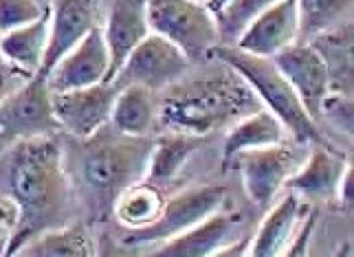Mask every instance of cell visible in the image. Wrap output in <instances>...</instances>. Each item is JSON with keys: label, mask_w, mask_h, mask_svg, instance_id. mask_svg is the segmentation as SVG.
Instances as JSON below:
<instances>
[{"label": "cell", "mask_w": 354, "mask_h": 257, "mask_svg": "<svg viewBox=\"0 0 354 257\" xmlns=\"http://www.w3.org/2000/svg\"><path fill=\"white\" fill-rule=\"evenodd\" d=\"M348 165L346 156L339 154L333 145H317L306 163L286 180L284 189L292 191L297 198L333 200L337 198V187Z\"/></svg>", "instance_id": "cell-16"}, {"label": "cell", "mask_w": 354, "mask_h": 257, "mask_svg": "<svg viewBox=\"0 0 354 257\" xmlns=\"http://www.w3.org/2000/svg\"><path fill=\"white\" fill-rule=\"evenodd\" d=\"M201 145H203V137H194V134L169 132L167 137H161L152 145L145 180L158 187L167 185Z\"/></svg>", "instance_id": "cell-23"}, {"label": "cell", "mask_w": 354, "mask_h": 257, "mask_svg": "<svg viewBox=\"0 0 354 257\" xmlns=\"http://www.w3.org/2000/svg\"><path fill=\"white\" fill-rule=\"evenodd\" d=\"M152 141L148 137H126L115 130V137L100 139V132L86 139V150L80 156V176L97 198L115 202L117 196L141 180L148 171Z\"/></svg>", "instance_id": "cell-4"}, {"label": "cell", "mask_w": 354, "mask_h": 257, "mask_svg": "<svg viewBox=\"0 0 354 257\" xmlns=\"http://www.w3.org/2000/svg\"><path fill=\"white\" fill-rule=\"evenodd\" d=\"M212 55L218 62L238 70L249 82L253 93L260 97V102L266 104V110H271L282 121V126L292 137V141L301 145H330L317 128V121L306 113L295 88L286 82V77L279 73L271 57L251 55L247 51H240L238 46L229 44H216L212 48Z\"/></svg>", "instance_id": "cell-3"}, {"label": "cell", "mask_w": 354, "mask_h": 257, "mask_svg": "<svg viewBox=\"0 0 354 257\" xmlns=\"http://www.w3.org/2000/svg\"><path fill=\"white\" fill-rule=\"evenodd\" d=\"M97 0H55L51 5L48 44L42 57L38 77L46 79L48 73L68 51H73L95 29Z\"/></svg>", "instance_id": "cell-14"}, {"label": "cell", "mask_w": 354, "mask_h": 257, "mask_svg": "<svg viewBox=\"0 0 354 257\" xmlns=\"http://www.w3.org/2000/svg\"><path fill=\"white\" fill-rule=\"evenodd\" d=\"M145 11L150 31L174 42L192 62L212 55L221 44L214 14L196 0H148Z\"/></svg>", "instance_id": "cell-5"}, {"label": "cell", "mask_w": 354, "mask_h": 257, "mask_svg": "<svg viewBox=\"0 0 354 257\" xmlns=\"http://www.w3.org/2000/svg\"><path fill=\"white\" fill-rule=\"evenodd\" d=\"M299 211H301L299 198L292 191H288L282 198V202H277L273 209L268 211L260 229L255 231L249 255H253V257L284 255V251L288 249L292 236H295V229L299 225V218H301Z\"/></svg>", "instance_id": "cell-19"}, {"label": "cell", "mask_w": 354, "mask_h": 257, "mask_svg": "<svg viewBox=\"0 0 354 257\" xmlns=\"http://www.w3.org/2000/svg\"><path fill=\"white\" fill-rule=\"evenodd\" d=\"M308 44L317 48L324 57L330 79V93L350 95L352 88V24L346 22L322 35L313 38Z\"/></svg>", "instance_id": "cell-22"}, {"label": "cell", "mask_w": 354, "mask_h": 257, "mask_svg": "<svg viewBox=\"0 0 354 257\" xmlns=\"http://www.w3.org/2000/svg\"><path fill=\"white\" fill-rule=\"evenodd\" d=\"M0 191L18 211L5 255H18L35 236L62 227L71 202V182L57 134L7 143L0 152Z\"/></svg>", "instance_id": "cell-1"}, {"label": "cell", "mask_w": 354, "mask_h": 257, "mask_svg": "<svg viewBox=\"0 0 354 257\" xmlns=\"http://www.w3.org/2000/svg\"><path fill=\"white\" fill-rule=\"evenodd\" d=\"M192 68V59L163 35L150 33L134 51L126 57L117 75L111 79L117 88L143 86L148 91H163Z\"/></svg>", "instance_id": "cell-7"}, {"label": "cell", "mask_w": 354, "mask_h": 257, "mask_svg": "<svg viewBox=\"0 0 354 257\" xmlns=\"http://www.w3.org/2000/svg\"><path fill=\"white\" fill-rule=\"evenodd\" d=\"M271 59L279 68V73L286 77V82L299 95L306 113L315 121H319L322 104L326 99V95L330 93V79H328V68L324 57L317 53V48L308 42H295L282 48Z\"/></svg>", "instance_id": "cell-11"}, {"label": "cell", "mask_w": 354, "mask_h": 257, "mask_svg": "<svg viewBox=\"0 0 354 257\" xmlns=\"http://www.w3.org/2000/svg\"><path fill=\"white\" fill-rule=\"evenodd\" d=\"M22 257H93L95 242L84 225L57 227L35 236L18 251Z\"/></svg>", "instance_id": "cell-24"}, {"label": "cell", "mask_w": 354, "mask_h": 257, "mask_svg": "<svg viewBox=\"0 0 354 257\" xmlns=\"http://www.w3.org/2000/svg\"><path fill=\"white\" fill-rule=\"evenodd\" d=\"M145 7L148 0H115L104 31L108 53H111V70L106 82L117 75L126 57L152 33Z\"/></svg>", "instance_id": "cell-15"}, {"label": "cell", "mask_w": 354, "mask_h": 257, "mask_svg": "<svg viewBox=\"0 0 354 257\" xmlns=\"http://www.w3.org/2000/svg\"><path fill=\"white\" fill-rule=\"evenodd\" d=\"M275 0H231V3L216 16V29L221 44L234 46L242 31L249 27L253 18H258L266 7Z\"/></svg>", "instance_id": "cell-27"}, {"label": "cell", "mask_w": 354, "mask_h": 257, "mask_svg": "<svg viewBox=\"0 0 354 257\" xmlns=\"http://www.w3.org/2000/svg\"><path fill=\"white\" fill-rule=\"evenodd\" d=\"M16 218H18V211L11 200L7 198H0V238H9L11 231L16 227Z\"/></svg>", "instance_id": "cell-30"}, {"label": "cell", "mask_w": 354, "mask_h": 257, "mask_svg": "<svg viewBox=\"0 0 354 257\" xmlns=\"http://www.w3.org/2000/svg\"><path fill=\"white\" fill-rule=\"evenodd\" d=\"M225 198L227 189L223 185H203L180 191L174 198L165 200L161 216L152 225L132 229L128 236H124V247L141 249L172 240L174 236H180L183 231L196 227L207 216L221 209Z\"/></svg>", "instance_id": "cell-6"}, {"label": "cell", "mask_w": 354, "mask_h": 257, "mask_svg": "<svg viewBox=\"0 0 354 257\" xmlns=\"http://www.w3.org/2000/svg\"><path fill=\"white\" fill-rule=\"evenodd\" d=\"M117 95L119 88L111 82L64 93H51L53 115L59 130L68 132L77 141L91 139L93 134L111 124V113Z\"/></svg>", "instance_id": "cell-10"}, {"label": "cell", "mask_w": 354, "mask_h": 257, "mask_svg": "<svg viewBox=\"0 0 354 257\" xmlns=\"http://www.w3.org/2000/svg\"><path fill=\"white\" fill-rule=\"evenodd\" d=\"M59 126L53 115L51 91L46 79L38 75L0 104V141L11 143L18 139L44 137V134H55Z\"/></svg>", "instance_id": "cell-9"}, {"label": "cell", "mask_w": 354, "mask_h": 257, "mask_svg": "<svg viewBox=\"0 0 354 257\" xmlns=\"http://www.w3.org/2000/svg\"><path fill=\"white\" fill-rule=\"evenodd\" d=\"M196 3H205V0H196Z\"/></svg>", "instance_id": "cell-34"}, {"label": "cell", "mask_w": 354, "mask_h": 257, "mask_svg": "<svg viewBox=\"0 0 354 257\" xmlns=\"http://www.w3.org/2000/svg\"><path fill=\"white\" fill-rule=\"evenodd\" d=\"M108 70H111V53H108L104 31L95 27L48 73L46 86L51 93L86 88V86L106 82Z\"/></svg>", "instance_id": "cell-12"}, {"label": "cell", "mask_w": 354, "mask_h": 257, "mask_svg": "<svg viewBox=\"0 0 354 257\" xmlns=\"http://www.w3.org/2000/svg\"><path fill=\"white\" fill-rule=\"evenodd\" d=\"M288 132L282 126L271 110H255V113L242 117L231 126L229 134L225 137L223 143V169H229L234 156L244 152V150H253V148H266V145H277V143H286Z\"/></svg>", "instance_id": "cell-18"}, {"label": "cell", "mask_w": 354, "mask_h": 257, "mask_svg": "<svg viewBox=\"0 0 354 257\" xmlns=\"http://www.w3.org/2000/svg\"><path fill=\"white\" fill-rule=\"evenodd\" d=\"M238 213H218L214 211L207 216L203 222L183 231L180 236H174L161 244L152 255L158 257H209L218 255L225 244L231 240L234 231L238 229Z\"/></svg>", "instance_id": "cell-17"}, {"label": "cell", "mask_w": 354, "mask_h": 257, "mask_svg": "<svg viewBox=\"0 0 354 257\" xmlns=\"http://www.w3.org/2000/svg\"><path fill=\"white\" fill-rule=\"evenodd\" d=\"M299 5V42L339 27L350 14L354 0H297Z\"/></svg>", "instance_id": "cell-26"}, {"label": "cell", "mask_w": 354, "mask_h": 257, "mask_svg": "<svg viewBox=\"0 0 354 257\" xmlns=\"http://www.w3.org/2000/svg\"><path fill=\"white\" fill-rule=\"evenodd\" d=\"M262 108L238 70L223 64L201 75H183L156 97V124L169 132L207 137Z\"/></svg>", "instance_id": "cell-2"}, {"label": "cell", "mask_w": 354, "mask_h": 257, "mask_svg": "<svg viewBox=\"0 0 354 257\" xmlns=\"http://www.w3.org/2000/svg\"><path fill=\"white\" fill-rule=\"evenodd\" d=\"M48 24H51V5L44 7V14L38 20L0 35V55L18 68L38 75L48 44Z\"/></svg>", "instance_id": "cell-20"}, {"label": "cell", "mask_w": 354, "mask_h": 257, "mask_svg": "<svg viewBox=\"0 0 354 257\" xmlns=\"http://www.w3.org/2000/svg\"><path fill=\"white\" fill-rule=\"evenodd\" d=\"M231 165L240 169L251 202L266 209L275 200V196L284 189L286 180L295 174V169L299 167V156L295 148L277 143L266 145V148L244 150L234 156Z\"/></svg>", "instance_id": "cell-8"}, {"label": "cell", "mask_w": 354, "mask_h": 257, "mask_svg": "<svg viewBox=\"0 0 354 257\" xmlns=\"http://www.w3.org/2000/svg\"><path fill=\"white\" fill-rule=\"evenodd\" d=\"M113 204H115L117 220L128 231H132V229H143L152 225L154 220L161 216L165 196L158 185H152L148 180L145 182L137 180L121 191Z\"/></svg>", "instance_id": "cell-25"}, {"label": "cell", "mask_w": 354, "mask_h": 257, "mask_svg": "<svg viewBox=\"0 0 354 257\" xmlns=\"http://www.w3.org/2000/svg\"><path fill=\"white\" fill-rule=\"evenodd\" d=\"M352 176H354L352 165H348V169L344 171V176H341V182L337 187V200L346 213L352 209Z\"/></svg>", "instance_id": "cell-31"}, {"label": "cell", "mask_w": 354, "mask_h": 257, "mask_svg": "<svg viewBox=\"0 0 354 257\" xmlns=\"http://www.w3.org/2000/svg\"><path fill=\"white\" fill-rule=\"evenodd\" d=\"M31 77H35V75L18 68L16 64H11L9 59L0 55V104H3L7 97L14 95L18 88H22Z\"/></svg>", "instance_id": "cell-29"}, {"label": "cell", "mask_w": 354, "mask_h": 257, "mask_svg": "<svg viewBox=\"0 0 354 257\" xmlns=\"http://www.w3.org/2000/svg\"><path fill=\"white\" fill-rule=\"evenodd\" d=\"M295 42H299L297 0H275L258 18L251 20L234 46L258 57H273Z\"/></svg>", "instance_id": "cell-13"}, {"label": "cell", "mask_w": 354, "mask_h": 257, "mask_svg": "<svg viewBox=\"0 0 354 257\" xmlns=\"http://www.w3.org/2000/svg\"><path fill=\"white\" fill-rule=\"evenodd\" d=\"M313 227H315V213H310L306 222L301 225V234H299L295 240H292V247L286 249L284 255L295 257V255H304V253H306V242H308V238H310V234H313Z\"/></svg>", "instance_id": "cell-32"}, {"label": "cell", "mask_w": 354, "mask_h": 257, "mask_svg": "<svg viewBox=\"0 0 354 257\" xmlns=\"http://www.w3.org/2000/svg\"><path fill=\"white\" fill-rule=\"evenodd\" d=\"M44 14V7L35 0H0V35L24 27Z\"/></svg>", "instance_id": "cell-28"}, {"label": "cell", "mask_w": 354, "mask_h": 257, "mask_svg": "<svg viewBox=\"0 0 354 257\" xmlns=\"http://www.w3.org/2000/svg\"><path fill=\"white\" fill-rule=\"evenodd\" d=\"M229 3H231V0H205L203 5H205L207 9H209L212 14H214V18H216V16L221 14V11H223Z\"/></svg>", "instance_id": "cell-33"}, {"label": "cell", "mask_w": 354, "mask_h": 257, "mask_svg": "<svg viewBox=\"0 0 354 257\" xmlns=\"http://www.w3.org/2000/svg\"><path fill=\"white\" fill-rule=\"evenodd\" d=\"M111 126L126 137H148L156 126V93L143 86L121 88L111 113Z\"/></svg>", "instance_id": "cell-21"}]
</instances>
